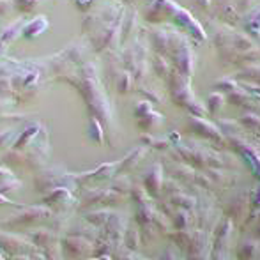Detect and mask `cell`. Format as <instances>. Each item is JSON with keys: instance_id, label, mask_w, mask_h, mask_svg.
<instances>
[{"instance_id": "1", "label": "cell", "mask_w": 260, "mask_h": 260, "mask_svg": "<svg viewBox=\"0 0 260 260\" xmlns=\"http://www.w3.org/2000/svg\"><path fill=\"white\" fill-rule=\"evenodd\" d=\"M78 87L80 92L83 94L87 106L90 108V112L96 115V119H100L106 127H112L113 124V112L110 100L105 96L103 89H101L100 78H98L96 68L92 64H85L82 68L78 75Z\"/></svg>"}, {"instance_id": "2", "label": "cell", "mask_w": 260, "mask_h": 260, "mask_svg": "<svg viewBox=\"0 0 260 260\" xmlns=\"http://www.w3.org/2000/svg\"><path fill=\"white\" fill-rule=\"evenodd\" d=\"M78 182H80V177H76V175L62 170V168H50V170H43L34 177L36 189L41 191V193H46V191L50 193L57 188L76 189Z\"/></svg>"}, {"instance_id": "3", "label": "cell", "mask_w": 260, "mask_h": 260, "mask_svg": "<svg viewBox=\"0 0 260 260\" xmlns=\"http://www.w3.org/2000/svg\"><path fill=\"white\" fill-rule=\"evenodd\" d=\"M50 216H53V209L48 206H23L20 209V212H14L9 219H4V226H28L36 225L39 221H45Z\"/></svg>"}, {"instance_id": "4", "label": "cell", "mask_w": 260, "mask_h": 260, "mask_svg": "<svg viewBox=\"0 0 260 260\" xmlns=\"http://www.w3.org/2000/svg\"><path fill=\"white\" fill-rule=\"evenodd\" d=\"M60 243L62 255L68 257L69 260H85L94 257V241L87 239L83 236L68 234Z\"/></svg>"}, {"instance_id": "5", "label": "cell", "mask_w": 260, "mask_h": 260, "mask_svg": "<svg viewBox=\"0 0 260 260\" xmlns=\"http://www.w3.org/2000/svg\"><path fill=\"white\" fill-rule=\"evenodd\" d=\"M48 156H50L48 133H46V129L43 127L41 133H39L38 137L32 140L30 149H28L27 156H25V163H27L32 170H36V168H41L43 165L46 163Z\"/></svg>"}, {"instance_id": "6", "label": "cell", "mask_w": 260, "mask_h": 260, "mask_svg": "<svg viewBox=\"0 0 260 260\" xmlns=\"http://www.w3.org/2000/svg\"><path fill=\"white\" fill-rule=\"evenodd\" d=\"M122 200V195L117 191H113L112 188H98L90 189L83 195V202L80 204V209H92L96 206H115Z\"/></svg>"}, {"instance_id": "7", "label": "cell", "mask_w": 260, "mask_h": 260, "mask_svg": "<svg viewBox=\"0 0 260 260\" xmlns=\"http://www.w3.org/2000/svg\"><path fill=\"white\" fill-rule=\"evenodd\" d=\"M170 92H172V98H174V101L177 105L186 106V108H188L189 112H193V110H195L197 113H202V108H200V106L197 105L195 96H191V92H189L188 82H182L181 75L175 76V78H172V82H170Z\"/></svg>"}, {"instance_id": "8", "label": "cell", "mask_w": 260, "mask_h": 260, "mask_svg": "<svg viewBox=\"0 0 260 260\" xmlns=\"http://www.w3.org/2000/svg\"><path fill=\"white\" fill-rule=\"evenodd\" d=\"M43 202H45V206L53 209L55 212H66L69 207L75 206L76 199H75V195H73V189L57 188V189H53V191L46 193Z\"/></svg>"}, {"instance_id": "9", "label": "cell", "mask_w": 260, "mask_h": 260, "mask_svg": "<svg viewBox=\"0 0 260 260\" xmlns=\"http://www.w3.org/2000/svg\"><path fill=\"white\" fill-rule=\"evenodd\" d=\"M163 182H165V174L161 163H154L144 175V186L147 188V191L151 193V197H159V193L163 191Z\"/></svg>"}, {"instance_id": "10", "label": "cell", "mask_w": 260, "mask_h": 260, "mask_svg": "<svg viewBox=\"0 0 260 260\" xmlns=\"http://www.w3.org/2000/svg\"><path fill=\"white\" fill-rule=\"evenodd\" d=\"M127 226L129 225H127V219L124 218V214H115V212H113L112 218H110L108 221H106V225L103 226V234L112 237V239L119 241V243H122Z\"/></svg>"}, {"instance_id": "11", "label": "cell", "mask_w": 260, "mask_h": 260, "mask_svg": "<svg viewBox=\"0 0 260 260\" xmlns=\"http://www.w3.org/2000/svg\"><path fill=\"white\" fill-rule=\"evenodd\" d=\"M28 239L38 248L50 250V248H55V244H57V234H55L53 229H36L28 234Z\"/></svg>"}, {"instance_id": "12", "label": "cell", "mask_w": 260, "mask_h": 260, "mask_svg": "<svg viewBox=\"0 0 260 260\" xmlns=\"http://www.w3.org/2000/svg\"><path fill=\"white\" fill-rule=\"evenodd\" d=\"M43 126L39 122H28L25 124L23 131H21L20 135H18L16 142H14V149H18V151H23V147H27V145L32 144V140H34L36 137H38L39 133H41Z\"/></svg>"}, {"instance_id": "13", "label": "cell", "mask_w": 260, "mask_h": 260, "mask_svg": "<svg viewBox=\"0 0 260 260\" xmlns=\"http://www.w3.org/2000/svg\"><path fill=\"white\" fill-rule=\"evenodd\" d=\"M147 151H149V145H142V147L131 151L129 154L120 161V167H119V172H117V174H127V172H131L138 163H140L142 157L147 154Z\"/></svg>"}, {"instance_id": "14", "label": "cell", "mask_w": 260, "mask_h": 260, "mask_svg": "<svg viewBox=\"0 0 260 260\" xmlns=\"http://www.w3.org/2000/svg\"><path fill=\"white\" fill-rule=\"evenodd\" d=\"M112 214H113V211L103 207V209H96V211L85 212V214H83V219H85L89 225L96 226V229H103L106 225V221L112 218Z\"/></svg>"}, {"instance_id": "15", "label": "cell", "mask_w": 260, "mask_h": 260, "mask_svg": "<svg viewBox=\"0 0 260 260\" xmlns=\"http://www.w3.org/2000/svg\"><path fill=\"white\" fill-rule=\"evenodd\" d=\"M156 209L152 207V204H140L137 206V212H135V219H137V225L138 226H145L149 223L154 221V216H156Z\"/></svg>"}, {"instance_id": "16", "label": "cell", "mask_w": 260, "mask_h": 260, "mask_svg": "<svg viewBox=\"0 0 260 260\" xmlns=\"http://www.w3.org/2000/svg\"><path fill=\"white\" fill-rule=\"evenodd\" d=\"M48 20H46V16H38V18H34L32 21H28L27 23V27H25V32H23V36L25 38H28V39H32V38H38V36H41L43 32L48 28Z\"/></svg>"}, {"instance_id": "17", "label": "cell", "mask_w": 260, "mask_h": 260, "mask_svg": "<svg viewBox=\"0 0 260 260\" xmlns=\"http://www.w3.org/2000/svg\"><path fill=\"white\" fill-rule=\"evenodd\" d=\"M140 243H142V232H140V226H133L129 225L124 234V239H122V244L131 251H137L140 248Z\"/></svg>"}, {"instance_id": "18", "label": "cell", "mask_w": 260, "mask_h": 260, "mask_svg": "<svg viewBox=\"0 0 260 260\" xmlns=\"http://www.w3.org/2000/svg\"><path fill=\"white\" fill-rule=\"evenodd\" d=\"M163 122H165V117L161 115V113L154 112V110H151L147 115H144L142 119H138V127L144 129L145 133H149V131L154 129V127H157V126H161Z\"/></svg>"}, {"instance_id": "19", "label": "cell", "mask_w": 260, "mask_h": 260, "mask_svg": "<svg viewBox=\"0 0 260 260\" xmlns=\"http://www.w3.org/2000/svg\"><path fill=\"white\" fill-rule=\"evenodd\" d=\"M27 23H28V21L25 20V18H20V20H16L14 23H11L9 27H6V28H4V34H2V41L7 43V41H13V39H16L18 36L25 32Z\"/></svg>"}, {"instance_id": "20", "label": "cell", "mask_w": 260, "mask_h": 260, "mask_svg": "<svg viewBox=\"0 0 260 260\" xmlns=\"http://www.w3.org/2000/svg\"><path fill=\"white\" fill-rule=\"evenodd\" d=\"M131 186H133V182L129 181V177H127L126 174H117L115 177H113L112 181V189L117 193H120V195H129L131 193Z\"/></svg>"}, {"instance_id": "21", "label": "cell", "mask_w": 260, "mask_h": 260, "mask_svg": "<svg viewBox=\"0 0 260 260\" xmlns=\"http://www.w3.org/2000/svg\"><path fill=\"white\" fill-rule=\"evenodd\" d=\"M89 137H90V140H94L96 144L103 145L105 131H103V126H101V120L96 119V117H90L89 119Z\"/></svg>"}, {"instance_id": "22", "label": "cell", "mask_w": 260, "mask_h": 260, "mask_svg": "<svg viewBox=\"0 0 260 260\" xmlns=\"http://www.w3.org/2000/svg\"><path fill=\"white\" fill-rule=\"evenodd\" d=\"M131 197H133V200L137 202V206H140V204H151V193L147 191V188H145L144 184H138V182H133V186H131Z\"/></svg>"}, {"instance_id": "23", "label": "cell", "mask_w": 260, "mask_h": 260, "mask_svg": "<svg viewBox=\"0 0 260 260\" xmlns=\"http://www.w3.org/2000/svg\"><path fill=\"white\" fill-rule=\"evenodd\" d=\"M189 126H191L193 129L197 131V133L204 135V137L218 138V133H216L214 127H212L211 124H206L202 119H197V117H191V119H189Z\"/></svg>"}, {"instance_id": "24", "label": "cell", "mask_w": 260, "mask_h": 260, "mask_svg": "<svg viewBox=\"0 0 260 260\" xmlns=\"http://www.w3.org/2000/svg\"><path fill=\"white\" fill-rule=\"evenodd\" d=\"M21 182L14 177V174L11 170H7V167H2V193H6L7 189L9 191H16L20 189Z\"/></svg>"}, {"instance_id": "25", "label": "cell", "mask_w": 260, "mask_h": 260, "mask_svg": "<svg viewBox=\"0 0 260 260\" xmlns=\"http://www.w3.org/2000/svg\"><path fill=\"white\" fill-rule=\"evenodd\" d=\"M172 221H174L175 230H188L189 226V214L186 209H177L175 214L172 216Z\"/></svg>"}, {"instance_id": "26", "label": "cell", "mask_w": 260, "mask_h": 260, "mask_svg": "<svg viewBox=\"0 0 260 260\" xmlns=\"http://www.w3.org/2000/svg\"><path fill=\"white\" fill-rule=\"evenodd\" d=\"M115 85H117V90H119L120 94H126V92H129V90H131V85H133V78H131L127 71H120L119 75H117Z\"/></svg>"}, {"instance_id": "27", "label": "cell", "mask_w": 260, "mask_h": 260, "mask_svg": "<svg viewBox=\"0 0 260 260\" xmlns=\"http://www.w3.org/2000/svg\"><path fill=\"white\" fill-rule=\"evenodd\" d=\"M152 66H154V73L159 76V78H167L168 76V64H167V60H165L163 55L156 53L154 60H152Z\"/></svg>"}, {"instance_id": "28", "label": "cell", "mask_w": 260, "mask_h": 260, "mask_svg": "<svg viewBox=\"0 0 260 260\" xmlns=\"http://www.w3.org/2000/svg\"><path fill=\"white\" fill-rule=\"evenodd\" d=\"M152 39H154V46L157 52H168L170 48V41H168V36L165 34L163 30H157L152 34Z\"/></svg>"}, {"instance_id": "29", "label": "cell", "mask_w": 260, "mask_h": 260, "mask_svg": "<svg viewBox=\"0 0 260 260\" xmlns=\"http://www.w3.org/2000/svg\"><path fill=\"white\" fill-rule=\"evenodd\" d=\"M172 172H174L175 177H181V179H193V172L189 167H184V165H172Z\"/></svg>"}, {"instance_id": "30", "label": "cell", "mask_w": 260, "mask_h": 260, "mask_svg": "<svg viewBox=\"0 0 260 260\" xmlns=\"http://www.w3.org/2000/svg\"><path fill=\"white\" fill-rule=\"evenodd\" d=\"M152 110L151 106V101H140L137 106H135V115L138 117V119H142L144 115H147L149 112Z\"/></svg>"}, {"instance_id": "31", "label": "cell", "mask_w": 260, "mask_h": 260, "mask_svg": "<svg viewBox=\"0 0 260 260\" xmlns=\"http://www.w3.org/2000/svg\"><path fill=\"white\" fill-rule=\"evenodd\" d=\"M39 0H16V6L18 9L25 11V13H28V11H32L36 7V4H38Z\"/></svg>"}, {"instance_id": "32", "label": "cell", "mask_w": 260, "mask_h": 260, "mask_svg": "<svg viewBox=\"0 0 260 260\" xmlns=\"http://www.w3.org/2000/svg\"><path fill=\"white\" fill-rule=\"evenodd\" d=\"M161 260H179V258H177V255H175L174 248H167L165 253L161 255Z\"/></svg>"}, {"instance_id": "33", "label": "cell", "mask_w": 260, "mask_h": 260, "mask_svg": "<svg viewBox=\"0 0 260 260\" xmlns=\"http://www.w3.org/2000/svg\"><path fill=\"white\" fill-rule=\"evenodd\" d=\"M46 260H60L58 257V251H55V248H50V250H45Z\"/></svg>"}, {"instance_id": "34", "label": "cell", "mask_w": 260, "mask_h": 260, "mask_svg": "<svg viewBox=\"0 0 260 260\" xmlns=\"http://www.w3.org/2000/svg\"><path fill=\"white\" fill-rule=\"evenodd\" d=\"M13 260H34V258L30 255H16V257H13Z\"/></svg>"}, {"instance_id": "35", "label": "cell", "mask_w": 260, "mask_h": 260, "mask_svg": "<svg viewBox=\"0 0 260 260\" xmlns=\"http://www.w3.org/2000/svg\"><path fill=\"white\" fill-rule=\"evenodd\" d=\"M135 260H149V258H145V257H137Z\"/></svg>"}, {"instance_id": "36", "label": "cell", "mask_w": 260, "mask_h": 260, "mask_svg": "<svg viewBox=\"0 0 260 260\" xmlns=\"http://www.w3.org/2000/svg\"><path fill=\"white\" fill-rule=\"evenodd\" d=\"M149 2H156V0H149Z\"/></svg>"}]
</instances>
